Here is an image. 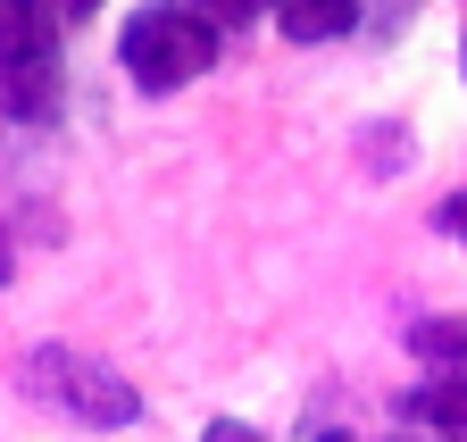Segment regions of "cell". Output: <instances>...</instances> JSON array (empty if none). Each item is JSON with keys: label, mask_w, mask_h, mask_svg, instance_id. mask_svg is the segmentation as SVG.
<instances>
[{"label": "cell", "mask_w": 467, "mask_h": 442, "mask_svg": "<svg viewBox=\"0 0 467 442\" xmlns=\"http://www.w3.org/2000/svg\"><path fill=\"white\" fill-rule=\"evenodd\" d=\"M100 9H109V0H58V17H67V34H84V26H92Z\"/></svg>", "instance_id": "30bf717a"}, {"label": "cell", "mask_w": 467, "mask_h": 442, "mask_svg": "<svg viewBox=\"0 0 467 442\" xmlns=\"http://www.w3.org/2000/svg\"><path fill=\"white\" fill-rule=\"evenodd\" d=\"M201 442H267V434H259L251 417H209V426H201Z\"/></svg>", "instance_id": "9c48e42d"}, {"label": "cell", "mask_w": 467, "mask_h": 442, "mask_svg": "<svg viewBox=\"0 0 467 442\" xmlns=\"http://www.w3.org/2000/svg\"><path fill=\"white\" fill-rule=\"evenodd\" d=\"M459 84H467V26H459Z\"/></svg>", "instance_id": "7c38bea8"}, {"label": "cell", "mask_w": 467, "mask_h": 442, "mask_svg": "<svg viewBox=\"0 0 467 442\" xmlns=\"http://www.w3.org/2000/svg\"><path fill=\"white\" fill-rule=\"evenodd\" d=\"M434 234H442V242H459V251H467V184H451V192H442V200H434Z\"/></svg>", "instance_id": "ba28073f"}, {"label": "cell", "mask_w": 467, "mask_h": 442, "mask_svg": "<svg viewBox=\"0 0 467 442\" xmlns=\"http://www.w3.org/2000/svg\"><path fill=\"white\" fill-rule=\"evenodd\" d=\"M17 384H26V401L58 409V417L84 426V434H134L142 409H150L142 384L117 367V359H100V351H67V343H34L26 367H17Z\"/></svg>", "instance_id": "3957f363"}, {"label": "cell", "mask_w": 467, "mask_h": 442, "mask_svg": "<svg viewBox=\"0 0 467 442\" xmlns=\"http://www.w3.org/2000/svg\"><path fill=\"white\" fill-rule=\"evenodd\" d=\"M109 59L142 100H175L225 59V26H209L192 0H134L109 34Z\"/></svg>", "instance_id": "6da1fadb"}, {"label": "cell", "mask_w": 467, "mask_h": 442, "mask_svg": "<svg viewBox=\"0 0 467 442\" xmlns=\"http://www.w3.org/2000/svg\"><path fill=\"white\" fill-rule=\"evenodd\" d=\"M384 442H467V375H418L392 401Z\"/></svg>", "instance_id": "277c9868"}, {"label": "cell", "mask_w": 467, "mask_h": 442, "mask_svg": "<svg viewBox=\"0 0 467 442\" xmlns=\"http://www.w3.org/2000/svg\"><path fill=\"white\" fill-rule=\"evenodd\" d=\"M192 9L225 34H243V26H267V0H192Z\"/></svg>", "instance_id": "52a82bcc"}, {"label": "cell", "mask_w": 467, "mask_h": 442, "mask_svg": "<svg viewBox=\"0 0 467 442\" xmlns=\"http://www.w3.org/2000/svg\"><path fill=\"white\" fill-rule=\"evenodd\" d=\"M267 34L292 50H334L368 34V0H267Z\"/></svg>", "instance_id": "5b68a950"}, {"label": "cell", "mask_w": 467, "mask_h": 442, "mask_svg": "<svg viewBox=\"0 0 467 442\" xmlns=\"http://www.w3.org/2000/svg\"><path fill=\"white\" fill-rule=\"evenodd\" d=\"M0 118L9 126L67 118V17H58V0H0Z\"/></svg>", "instance_id": "7a4b0ae2"}, {"label": "cell", "mask_w": 467, "mask_h": 442, "mask_svg": "<svg viewBox=\"0 0 467 442\" xmlns=\"http://www.w3.org/2000/svg\"><path fill=\"white\" fill-rule=\"evenodd\" d=\"M400 351L418 359V375H467V309H426V317H409Z\"/></svg>", "instance_id": "8992f818"}, {"label": "cell", "mask_w": 467, "mask_h": 442, "mask_svg": "<svg viewBox=\"0 0 467 442\" xmlns=\"http://www.w3.org/2000/svg\"><path fill=\"white\" fill-rule=\"evenodd\" d=\"M309 442H359V434H350V426H317Z\"/></svg>", "instance_id": "8fae6325"}]
</instances>
